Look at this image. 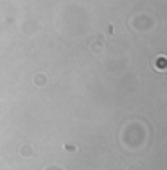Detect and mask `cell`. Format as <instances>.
I'll use <instances>...</instances> for the list:
<instances>
[{"instance_id":"obj_1","label":"cell","mask_w":167,"mask_h":170,"mask_svg":"<svg viewBox=\"0 0 167 170\" xmlns=\"http://www.w3.org/2000/svg\"><path fill=\"white\" fill-rule=\"evenodd\" d=\"M165 66H167L165 57H160V61H158V68H165Z\"/></svg>"}]
</instances>
